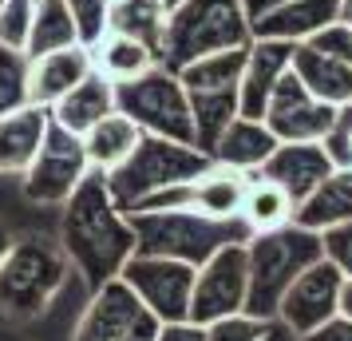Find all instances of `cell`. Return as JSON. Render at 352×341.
<instances>
[{
  "mask_svg": "<svg viewBox=\"0 0 352 341\" xmlns=\"http://www.w3.org/2000/svg\"><path fill=\"white\" fill-rule=\"evenodd\" d=\"M60 246L76 274H83L87 290H99L103 282L119 278L123 262L135 254L131 218L111 198L103 171H87L83 183L67 195L60 218Z\"/></svg>",
  "mask_w": 352,
  "mask_h": 341,
  "instance_id": "6da1fadb",
  "label": "cell"
},
{
  "mask_svg": "<svg viewBox=\"0 0 352 341\" xmlns=\"http://www.w3.org/2000/svg\"><path fill=\"white\" fill-rule=\"evenodd\" d=\"M317 258H320V234L297 227V223L250 234V242H245V278H250L245 282V313L257 318V322L277 318V306H281L285 290Z\"/></svg>",
  "mask_w": 352,
  "mask_h": 341,
  "instance_id": "7a4b0ae2",
  "label": "cell"
},
{
  "mask_svg": "<svg viewBox=\"0 0 352 341\" xmlns=\"http://www.w3.org/2000/svg\"><path fill=\"white\" fill-rule=\"evenodd\" d=\"M135 230V250L139 254H159L175 258L186 266H202L214 258L222 246H245L254 230L245 227V218H210V214L182 207V211H143L127 214Z\"/></svg>",
  "mask_w": 352,
  "mask_h": 341,
  "instance_id": "3957f363",
  "label": "cell"
},
{
  "mask_svg": "<svg viewBox=\"0 0 352 341\" xmlns=\"http://www.w3.org/2000/svg\"><path fill=\"white\" fill-rule=\"evenodd\" d=\"M250 44V17L241 0H182L166 12L159 64L178 72L198 56Z\"/></svg>",
  "mask_w": 352,
  "mask_h": 341,
  "instance_id": "277c9868",
  "label": "cell"
},
{
  "mask_svg": "<svg viewBox=\"0 0 352 341\" xmlns=\"http://www.w3.org/2000/svg\"><path fill=\"white\" fill-rule=\"evenodd\" d=\"M67 270L72 262L60 242L40 234L12 238L0 258V309L8 318H40L67 282Z\"/></svg>",
  "mask_w": 352,
  "mask_h": 341,
  "instance_id": "5b68a950",
  "label": "cell"
},
{
  "mask_svg": "<svg viewBox=\"0 0 352 341\" xmlns=\"http://www.w3.org/2000/svg\"><path fill=\"white\" fill-rule=\"evenodd\" d=\"M210 163L214 159H210L206 151H198L194 143H178V139H162V135H143L127 159L119 163L115 171H107V191L119 203V211L127 214L151 191L198 179Z\"/></svg>",
  "mask_w": 352,
  "mask_h": 341,
  "instance_id": "8992f818",
  "label": "cell"
},
{
  "mask_svg": "<svg viewBox=\"0 0 352 341\" xmlns=\"http://www.w3.org/2000/svg\"><path fill=\"white\" fill-rule=\"evenodd\" d=\"M115 112H123L143 135L194 143L190 96L178 80V72L162 64H155L151 72H143L127 83H115Z\"/></svg>",
  "mask_w": 352,
  "mask_h": 341,
  "instance_id": "52a82bcc",
  "label": "cell"
},
{
  "mask_svg": "<svg viewBox=\"0 0 352 341\" xmlns=\"http://www.w3.org/2000/svg\"><path fill=\"white\" fill-rule=\"evenodd\" d=\"M91 171V163L83 155V139L72 131L48 123L44 131V143L32 155V163L24 167V198L40 203V207H64L67 195L83 183V175Z\"/></svg>",
  "mask_w": 352,
  "mask_h": 341,
  "instance_id": "ba28073f",
  "label": "cell"
},
{
  "mask_svg": "<svg viewBox=\"0 0 352 341\" xmlns=\"http://www.w3.org/2000/svg\"><path fill=\"white\" fill-rule=\"evenodd\" d=\"M159 318L135 298L123 278L103 282L91 290V302L83 309L72 341H155L159 338Z\"/></svg>",
  "mask_w": 352,
  "mask_h": 341,
  "instance_id": "9c48e42d",
  "label": "cell"
},
{
  "mask_svg": "<svg viewBox=\"0 0 352 341\" xmlns=\"http://www.w3.org/2000/svg\"><path fill=\"white\" fill-rule=\"evenodd\" d=\"M119 278L127 282L135 298L143 302L159 322H186L190 318V293H194V266L159 254H131L123 262Z\"/></svg>",
  "mask_w": 352,
  "mask_h": 341,
  "instance_id": "30bf717a",
  "label": "cell"
},
{
  "mask_svg": "<svg viewBox=\"0 0 352 341\" xmlns=\"http://www.w3.org/2000/svg\"><path fill=\"white\" fill-rule=\"evenodd\" d=\"M245 246H222L214 258L194 270L190 293V322L210 325L245 313Z\"/></svg>",
  "mask_w": 352,
  "mask_h": 341,
  "instance_id": "8fae6325",
  "label": "cell"
},
{
  "mask_svg": "<svg viewBox=\"0 0 352 341\" xmlns=\"http://www.w3.org/2000/svg\"><path fill=\"white\" fill-rule=\"evenodd\" d=\"M333 115H336L333 103H320L289 68L273 87L261 123L277 135V143H320L333 127Z\"/></svg>",
  "mask_w": 352,
  "mask_h": 341,
  "instance_id": "7c38bea8",
  "label": "cell"
},
{
  "mask_svg": "<svg viewBox=\"0 0 352 341\" xmlns=\"http://www.w3.org/2000/svg\"><path fill=\"white\" fill-rule=\"evenodd\" d=\"M340 286H344V274L336 270L333 262L317 258L309 270L297 274V282L285 290L281 306H277V322L289 325L293 333H313L317 325H324L340 306Z\"/></svg>",
  "mask_w": 352,
  "mask_h": 341,
  "instance_id": "4fadbf2b",
  "label": "cell"
},
{
  "mask_svg": "<svg viewBox=\"0 0 352 341\" xmlns=\"http://www.w3.org/2000/svg\"><path fill=\"white\" fill-rule=\"evenodd\" d=\"M293 48L297 44H285V40H250L241 83H238V115H245V119H261L265 115L273 87L293 64Z\"/></svg>",
  "mask_w": 352,
  "mask_h": 341,
  "instance_id": "5bb4252c",
  "label": "cell"
},
{
  "mask_svg": "<svg viewBox=\"0 0 352 341\" xmlns=\"http://www.w3.org/2000/svg\"><path fill=\"white\" fill-rule=\"evenodd\" d=\"M344 17V0H285L273 4L270 12L250 20V40H285V44H305L324 24Z\"/></svg>",
  "mask_w": 352,
  "mask_h": 341,
  "instance_id": "9a60e30c",
  "label": "cell"
},
{
  "mask_svg": "<svg viewBox=\"0 0 352 341\" xmlns=\"http://www.w3.org/2000/svg\"><path fill=\"white\" fill-rule=\"evenodd\" d=\"M329 171H333V159H329L324 143H277L257 175L277 183L293 203H301Z\"/></svg>",
  "mask_w": 352,
  "mask_h": 341,
  "instance_id": "2e32d148",
  "label": "cell"
},
{
  "mask_svg": "<svg viewBox=\"0 0 352 341\" xmlns=\"http://www.w3.org/2000/svg\"><path fill=\"white\" fill-rule=\"evenodd\" d=\"M91 48L87 44H72V48H56L28 60V103L36 107H52L60 96H67L76 83L91 72Z\"/></svg>",
  "mask_w": 352,
  "mask_h": 341,
  "instance_id": "e0dca14e",
  "label": "cell"
},
{
  "mask_svg": "<svg viewBox=\"0 0 352 341\" xmlns=\"http://www.w3.org/2000/svg\"><path fill=\"white\" fill-rule=\"evenodd\" d=\"M111 112H115V83L107 80V76H99L96 68H91L67 96H60L48 107L52 123L72 131V135H83L91 123H99L103 115H111Z\"/></svg>",
  "mask_w": 352,
  "mask_h": 341,
  "instance_id": "ac0fdd59",
  "label": "cell"
},
{
  "mask_svg": "<svg viewBox=\"0 0 352 341\" xmlns=\"http://www.w3.org/2000/svg\"><path fill=\"white\" fill-rule=\"evenodd\" d=\"M352 218V167H333L324 179L297 203L293 223L305 230H329Z\"/></svg>",
  "mask_w": 352,
  "mask_h": 341,
  "instance_id": "d6986e66",
  "label": "cell"
},
{
  "mask_svg": "<svg viewBox=\"0 0 352 341\" xmlns=\"http://www.w3.org/2000/svg\"><path fill=\"white\" fill-rule=\"evenodd\" d=\"M273 147H277V135H273L261 119L238 115V119L218 135V143L210 147V159L222 163V167H234L241 175H257L261 163L273 155Z\"/></svg>",
  "mask_w": 352,
  "mask_h": 341,
  "instance_id": "ffe728a7",
  "label": "cell"
},
{
  "mask_svg": "<svg viewBox=\"0 0 352 341\" xmlns=\"http://www.w3.org/2000/svg\"><path fill=\"white\" fill-rule=\"evenodd\" d=\"M48 123V107H36V103L0 119V175H24V167L44 143Z\"/></svg>",
  "mask_w": 352,
  "mask_h": 341,
  "instance_id": "44dd1931",
  "label": "cell"
},
{
  "mask_svg": "<svg viewBox=\"0 0 352 341\" xmlns=\"http://www.w3.org/2000/svg\"><path fill=\"white\" fill-rule=\"evenodd\" d=\"M289 68L320 103H333V107L352 103V64L336 60V56H324V52L309 48V44H297Z\"/></svg>",
  "mask_w": 352,
  "mask_h": 341,
  "instance_id": "7402d4cb",
  "label": "cell"
},
{
  "mask_svg": "<svg viewBox=\"0 0 352 341\" xmlns=\"http://www.w3.org/2000/svg\"><path fill=\"white\" fill-rule=\"evenodd\" d=\"M250 179H254V175H241L234 167L210 163L206 171L190 183V207L210 214V218H238Z\"/></svg>",
  "mask_w": 352,
  "mask_h": 341,
  "instance_id": "603a6c76",
  "label": "cell"
},
{
  "mask_svg": "<svg viewBox=\"0 0 352 341\" xmlns=\"http://www.w3.org/2000/svg\"><path fill=\"white\" fill-rule=\"evenodd\" d=\"M80 139H83V155L91 163V171L107 175V171H115L135 151V143L143 139V131L135 127L123 112H111V115H103L99 123H91Z\"/></svg>",
  "mask_w": 352,
  "mask_h": 341,
  "instance_id": "cb8c5ba5",
  "label": "cell"
},
{
  "mask_svg": "<svg viewBox=\"0 0 352 341\" xmlns=\"http://www.w3.org/2000/svg\"><path fill=\"white\" fill-rule=\"evenodd\" d=\"M91 64H96L99 76H107L111 83H127L135 76H143L151 68L159 64V56L139 44V40H131V36H119V32H103L91 44Z\"/></svg>",
  "mask_w": 352,
  "mask_h": 341,
  "instance_id": "d4e9b609",
  "label": "cell"
},
{
  "mask_svg": "<svg viewBox=\"0 0 352 341\" xmlns=\"http://www.w3.org/2000/svg\"><path fill=\"white\" fill-rule=\"evenodd\" d=\"M107 32L131 36L159 56L166 32V4L162 0H111L107 4Z\"/></svg>",
  "mask_w": 352,
  "mask_h": 341,
  "instance_id": "484cf974",
  "label": "cell"
},
{
  "mask_svg": "<svg viewBox=\"0 0 352 341\" xmlns=\"http://www.w3.org/2000/svg\"><path fill=\"white\" fill-rule=\"evenodd\" d=\"M186 96H190L194 147L210 155L218 135L238 119V87H202V92H186Z\"/></svg>",
  "mask_w": 352,
  "mask_h": 341,
  "instance_id": "4316f807",
  "label": "cell"
},
{
  "mask_svg": "<svg viewBox=\"0 0 352 341\" xmlns=\"http://www.w3.org/2000/svg\"><path fill=\"white\" fill-rule=\"evenodd\" d=\"M72 44H80V32H76V20H72V12H67V4L64 0H36L24 56L36 60V56H44V52L72 48Z\"/></svg>",
  "mask_w": 352,
  "mask_h": 341,
  "instance_id": "83f0119b",
  "label": "cell"
},
{
  "mask_svg": "<svg viewBox=\"0 0 352 341\" xmlns=\"http://www.w3.org/2000/svg\"><path fill=\"white\" fill-rule=\"evenodd\" d=\"M293 211H297V203H293L277 183L261 179V175L250 179V187H245V203H241V218H245V227L254 230V234H261V230H277V227H285V223H293Z\"/></svg>",
  "mask_w": 352,
  "mask_h": 341,
  "instance_id": "f1b7e54d",
  "label": "cell"
},
{
  "mask_svg": "<svg viewBox=\"0 0 352 341\" xmlns=\"http://www.w3.org/2000/svg\"><path fill=\"white\" fill-rule=\"evenodd\" d=\"M245 48H250V44H245ZM245 48H226V52L198 56L194 64L178 68V80H182L186 92H202V87H238L241 68H245Z\"/></svg>",
  "mask_w": 352,
  "mask_h": 341,
  "instance_id": "f546056e",
  "label": "cell"
},
{
  "mask_svg": "<svg viewBox=\"0 0 352 341\" xmlns=\"http://www.w3.org/2000/svg\"><path fill=\"white\" fill-rule=\"evenodd\" d=\"M28 107V56L0 44V119Z\"/></svg>",
  "mask_w": 352,
  "mask_h": 341,
  "instance_id": "4dcf8cb0",
  "label": "cell"
},
{
  "mask_svg": "<svg viewBox=\"0 0 352 341\" xmlns=\"http://www.w3.org/2000/svg\"><path fill=\"white\" fill-rule=\"evenodd\" d=\"M72 20H76V32H80V44H96L99 36L107 32V4L111 0H64Z\"/></svg>",
  "mask_w": 352,
  "mask_h": 341,
  "instance_id": "1f68e13d",
  "label": "cell"
},
{
  "mask_svg": "<svg viewBox=\"0 0 352 341\" xmlns=\"http://www.w3.org/2000/svg\"><path fill=\"white\" fill-rule=\"evenodd\" d=\"M333 167H352V103H340L333 115V127L320 139Z\"/></svg>",
  "mask_w": 352,
  "mask_h": 341,
  "instance_id": "d6a6232c",
  "label": "cell"
},
{
  "mask_svg": "<svg viewBox=\"0 0 352 341\" xmlns=\"http://www.w3.org/2000/svg\"><path fill=\"white\" fill-rule=\"evenodd\" d=\"M320 258L333 262L344 278H352V218L320 230Z\"/></svg>",
  "mask_w": 352,
  "mask_h": 341,
  "instance_id": "836d02e7",
  "label": "cell"
},
{
  "mask_svg": "<svg viewBox=\"0 0 352 341\" xmlns=\"http://www.w3.org/2000/svg\"><path fill=\"white\" fill-rule=\"evenodd\" d=\"M305 44L317 48V52H324V56H336V60L352 64V24L349 20H333V24H324V28L313 32Z\"/></svg>",
  "mask_w": 352,
  "mask_h": 341,
  "instance_id": "e575fe53",
  "label": "cell"
},
{
  "mask_svg": "<svg viewBox=\"0 0 352 341\" xmlns=\"http://www.w3.org/2000/svg\"><path fill=\"white\" fill-rule=\"evenodd\" d=\"M261 325L250 313H234V318H222V322L206 325V341H257L261 338Z\"/></svg>",
  "mask_w": 352,
  "mask_h": 341,
  "instance_id": "d590c367",
  "label": "cell"
},
{
  "mask_svg": "<svg viewBox=\"0 0 352 341\" xmlns=\"http://www.w3.org/2000/svg\"><path fill=\"white\" fill-rule=\"evenodd\" d=\"M155 341H206V325L190 322V318L186 322H162Z\"/></svg>",
  "mask_w": 352,
  "mask_h": 341,
  "instance_id": "8d00e7d4",
  "label": "cell"
},
{
  "mask_svg": "<svg viewBox=\"0 0 352 341\" xmlns=\"http://www.w3.org/2000/svg\"><path fill=\"white\" fill-rule=\"evenodd\" d=\"M301 341H352V322L349 318H340V313H333L324 325H317L313 333H305Z\"/></svg>",
  "mask_w": 352,
  "mask_h": 341,
  "instance_id": "74e56055",
  "label": "cell"
},
{
  "mask_svg": "<svg viewBox=\"0 0 352 341\" xmlns=\"http://www.w3.org/2000/svg\"><path fill=\"white\" fill-rule=\"evenodd\" d=\"M257 341H301V333H293L289 325H281L277 318H270V322L261 325V338Z\"/></svg>",
  "mask_w": 352,
  "mask_h": 341,
  "instance_id": "f35d334b",
  "label": "cell"
},
{
  "mask_svg": "<svg viewBox=\"0 0 352 341\" xmlns=\"http://www.w3.org/2000/svg\"><path fill=\"white\" fill-rule=\"evenodd\" d=\"M336 313L352 322V278H344V286H340V306H336Z\"/></svg>",
  "mask_w": 352,
  "mask_h": 341,
  "instance_id": "ab89813d",
  "label": "cell"
},
{
  "mask_svg": "<svg viewBox=\"0 0 352 341\" xmlns=\"http://www.w3.org/2000/svg\"><path fill=\"white\" fill-rule=\"evenodd\" d=\"M245 4V17L254 20V17H261V12H270L273 4H285V0H241Z\"/></svg>",
  "mask_w": 352,
  "mask_h": 341,
  "instance_id": "60d3db41",
  "label": "cell"
},
{
  "mask_svg": "<svg viewBox=\"0 0 352 341\" xmlns=\"http://www.w3.org/2000/svg\"><path fill=\"white\" fill-rule=\"evenodd\" d=\"M8 246H12V234H8V227H4V223H0V258L8 254Z\"/></svg>",
  "mask_w": 352,
  "mask_h": 341,
  "instance_id": "b9f144b4",
  "label": "cell"
},
{
  "mask_svg": "<svg viewBox=\"0 0 352 341\" xmlns=\"http://www.w3.org/2000/svg\"><path fill=\"white\" fill-rule=\"evenodd\" d=\"M162 4H166V12H170V8H178V4H182V0H162Z\"/></svg>",
  "mask_w": 352,
  "mask_h": 341,
  "instance_id": "7bdbcfd3",
  "label": "cell"
},
{
  "mask_svg": "<svg viewBox=\"0 0 352 341\" xmlns=\"http://www.w3.org/2000/svg\"><path fill=\"white\" fill-rule=\"evenodd\" d=\"M340 20H349V24H352V4H349V8H344V17H340Z\"/></svg>",
  "mask_w": 352,
  "mask_h": 341,
  "instance_id": "ee69618b",
  "label": "cell"
},
{
  "mask_svg": "<svg viewBox=\"0 0 352 341\" xmlns=\"http://www.w3.org/2000/svg\"><path fill=\"white\" fill-rule=\"evenodd\" d=\"M4 4H8V0H0V8H4Z\"/></svg>",
  "mask_w": 352,
  "mask_h": 341,
  "instance_id": "f6af8a7d",
  "label": "cell"
}]
</instances>
